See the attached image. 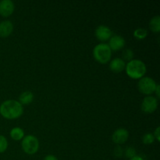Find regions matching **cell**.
<instances>
[{
  "mask_svg": "<svg viewBox=\"0 0 160 160\" xmlns=\"http://www.w3.org/2000/svg\"><path fill=\"white\" fill-rule=\"evenodd\" d=\"M23 112V106L17 100H6L0 105V114L8 120L18 118Z\"/></svg>",
  "mask_w": 160,
  "mask_h": 160,
  "instance_id": "6da1fadb",
  "label": "cell"
},
{
  "mask_svg": "<svg viewBox=\"0 0 160 160\" xmlns=\"http://www.w3.org/2000/svg\"><path fill=\"white\" fill-rule=\"evenodd\" d=\"M126 73L132 79H141L146 73V65L143 61L133 59L126 64Z\"/></svg>",
  "mask_w": 160,
  "mask_h": 160,
  "instance_id": "7a4b0ae2",
  "label": "cell"
},
{
  "mask_svg": "<svg viewBox=\"0 0 160 160\" xmlns=\"http://www.w3.org/2000/svg\"><path fill=\"white\" fill-rule=\"evenodd\" d=\"M93 56L97 62L102 64H106L110 61L112 50L109 48L108 44H98L95 45L93 49Z\"/></svg>",
  "mask_w": 160,
  "mask_h": 160,
  "instance_id": "3957f363",
  "label": "cell"
},
{
  "mask_svg": "<svg viewBox=\"0 0 160 160\" xmlns=\"http://www.w3.org/2000/svg\"><path fill=\"white\" fill-rule=\"evenodd\" d=\"M157 84L156 81L150 77H143L139 79L138 83V88L140 92L148 96V95H151L152 94L154 93Z\"/></svg>",
  "mask_w": 160,
  "mask_h": 160,
  "instance_id": "277c9868",
  "label": "cell"
},
{
  "mask_svg": "<svg viewBox=\"0 0 160 160\" xmlns=\"http://www.w3.org/2000/svg\"><path fill=\"white\" fill-rule=\"evenodd\" d=\"M22 149L28 155L36 153L39 148V142L34 135H27L23 137L21 142Z\"/></svg>",
  "mask_w": 160,
  "mask_h": 160,
  "instance_id": "5b68a950",
  "label": "cell"
},
{
  "mask_svg": "<svg viewBox=\"0 0 160 160\" xmlns=\"http://www.w3.org/2000/svg\"><path fill=\"white\" fill-rule=\"evenodd\" d=\"M158 107L157 98L152 95H148L142 101L141 108L145 113H152Z\"/></svg>",
  "mask_w": 160,
  "mask_h": 160,
  "instance_id": "8992f818",
  "label": "cell"
},
{
  "mask_svg": "<svg viewBox=\"0 0 160 160\" xmlns=\"http://www.w3.org/2000/svg\"><path fill=\"white\" fill-rule=\"evenodd\" d=\"M129 138V132L125 128H119L116 130L112 135V140L117 145H120L124 144Z\"/></svg>",
  "mask_w": 160,
  "mask_h": 160,
  "instance_id": "52a82bcc",
  "label": "cell"
},
{
  "mask_svg": "<svg viewBox=\"0 0 160 160\" xmlns=\"http://www.w3.org/2000/svg\"><path fill=\"white\" fill-rule=\"evenodd\" d=\"M95 34L97 39L101 42H106V41L109 40V38L112 35L111 29L106 25H99L98 27H97Z\"/></svg>",
  "mask_w": 160,
  "mask_h": 160,
  "instance_id": "ba28073f",
  "label": "cell"
},
{
  "mask_svg": "<svg viewBox=\"0 0 160 160\" xmlns=\"http://www.w3.org/2000/svg\"><path fill=\"white\" fill-rule=\"evenodd\" d=\"M15 6L12 0L0 1V15L4 17H9L13 12Z\"/></svg>",
  "mask_w": 160,
  "mask_h": 160,
  "instance_id": "9c48e42d",
  "label": "cell"
},
{
  "mask_svg": "<svg viewBox=\"0 0 160 160\" xmlns=\"http://www.w3.org/2000/svg\"><path fill=\"white\" fill-rule=\"evenodd\" d=\"M109 46L112 51H119L122 49L125 45V39L120 35H112L109 38Z\"/></svg>",
  "mask_w": 160,
  "mask_h": 160,
  "instance_id": "30bf717a",
  "label": "cell"
},
{
  "mask_svg": "<svg viewBox=\"0 0 160 160\" xmlns=\"http://www.w3.org/2000/svg\"><path fill=\"white\" fill-rule=\"evenodd\" d=\"M126 62L122 58H115L111 60L109 63V69L114 73H120L125 70Z\"/></svg>",
  "mask_w": 160,
  "mask_h": 160,
  "instance_id": "8fae6325",
  "label": "cell"
},
{
  "mask_svg": "<svg viewBox=\"0 0 160 160\" xmlns=\"http://www.w3.org/2000/svg\"><path fill=\"white\" fill-rule=\"evenodd\" d=\"M13 31V24L10 20H4L0 23V37L6 38Z\"/></svg>",
  "mask_w": 160,
  "mask_h": 160,
  "instance_id": "7c38bea8",
  "label": "cell"
},
{
  "mask_svg": "<svg viewBox=\"0 0 160 160\" xmlns=\"http://www.w3.org/2000/svg\"><path fill=\"white\" fill-rule=\"evenodd\" d=\"M34 100V94L30 91H26L20 94L19 97V102L23 106V105H28L31 103Z\"/></svg>",
  "mask_w": 160,
  "mask_h": 160,
  "instance_id": "4fadbf2b",
  "label": "cell"
},
{
  "mask_svg": "<svg viewBox=\"0 0 160 160\" xmlns=\"http://www.w3.org/2000/svg\"><path fill=\"white\" fill-rule=\"evenodd\" d=\"M10 137L12 139L15 141H20L22 140L24 137V132L23 130L20 128H13L10 131Z\"/></svg>",
  "mask_w": 160,
  "mask_h": 160,
  "instance_id": "5bb4252c",
  "label": "cell"
},
{
  "mask_svg": "<svg viewBox=\"0 0 160 160\" xmlns=\"http://www.w3.org/2000/svg\"><path fill=\"white\" fill-rule=\"evenodd\" d=\"M149 28L153 32L159 33L160 31V17L155 16L149 22Z\"/></svg>",
  "mask_w": 160,
  "mask_h": 160,
  "instance_id": "9a60e30c",
  "label": "cell"
},
{
  "mask_svg": "<svg viewBox=\"0 0 160 160\" xmlns=\"http://www.w3.org/2000/svg\"><path fill=\"white\" fill-rule=\"evenodd\" d=\"M133 34H134V37L135 38L139 39V40H142V39H145L147 37V35H148V31L146 29H145V28H137L134 31Z\"/></svg>",
  "mask_w": 160,
  "mask_h": 160,
  "instance_id": "2e32d148",
  "label": "cell"
},
{
  "mask_svg": "<svg viewBox=\"0 0 160 160\" xmlns=\"http://www.w3.org/2000/svg\"><path fill=\"white\" fill-rule=\"evenodd\" d=\"M122 56H123V59L124 61H131L133 59L134 57V52L132 51V49L131 48H127L122 53Z\"/></svg>",
  "mask_w": 160,
  "mask_h": 160,
  "instance_id": "e0dca14e",
  "label": "cell"
},
{
  "mask_svg": "<svg viewBox=\"0 0 160 160\" xmlns=\"http://www.w3.org/2000/svg\"><path fill=\"white\" fill-rule=\"evenodd\" d=\"M155 137L151 133H147L142 137V142L145 145H151L154 142Z\"/></svg>",
  "mask_w": 160,
  "mask_h": 160,
  "instance_id": "ac0fdd59",
  "label": "cell"
},
{
  "mask_svg": "<svg viewBox=\"0 0 160 160\" xmlns=\"http://www.w3.org/2000/svg\"><path fill=\"white\" fill-rule=\"evenodd\" d=\"M8 148V141L3 135H0V153L6 152Z\"/></svg>",
  "mask_w": 160,
  "mask_h": 160,
  "instance_id": "d6986e66",
  "label": "cell"
},
{
  "mask_svg": "<svg viewBox=\"0 0 160 160\" xmlns=\"http://www.w3.org/2000/svg\"><path fill=\"white\" fill-rule=\"evenodd\" d=\"M124 154H125V156L130 159H132V158L134 157L135 156H137L135 148H133V147H128V148L125 149Z\"/></svg>",
  "mask_w": 160,
  "mask_h": 160,
  "instance_id": "ffe728a7",
  "label": "cell"
},
{
  "mask_svg": "<svg viewBox=\"0 0 160 160\" xmlns=\"http://www.w3.org/2000/svg\"><path fill=\"white\" fill-rule=\"evenodd\" d=\"M123 149L120 146V145H118V146H117L115 148H114V156H115L116 157L120 158L122 156H123Z\"/></svg>",
  "mask_w": 160,
  "mask_h": 160,
  "instance_id": "44dd1931",
  "label": "cell"
},
{
  "mask_svg": "<svg viewBox=\"0 0 160 160\" xmlns=\"http://www.w3.org/2000/svg\"><path fill=\"white\" fill-rule=\"evenodd\" d=\"M154 137H155V139H156V140L158 141V142H159L160 141V128L159 127H158L156 129V131H154Z\"/></svg>",
  "mask_w": 160,
  "mask_h": 160,
  "instance_id": "7402d4cb",
  "label": "cell"
},
{
  "mask_svg": "<svg viewBox=\"0 0 160 160\" xmlns=\"http://www.w3.org/2000/svg\"><path fill=\"white\" fill-rule=\"evenodd\" d=\"M44 160H59L56 156H55L54 155H47L45 158H44Z\"/></svg>",
  "mask_w": 160,
  "mask_h": 160,
  "instance_id": "603a6c76",
  "label": "cell"
},
{
  "mask_svg": "<svg viewBox=\"0 0 160 160\" xmlns=\"http://www.w3.org/2000/svg\"><path fill=\"white\" fill-rule=\"evenodd\" d=\"M130 160H145L143 159V158L142 157V156H134V157H133L132 159H131Z\"/></svg>",
  "mask_w": 160,
  "mask_h": 160,
  "instance_id": "cb8c5ba5",
  "label": "cell"
},
{
  "mask_svg": "<svg viewBox=\"0 0 160 160\" xmlns=\"http://www.w3.org/2000/svg\"><path fill=\"white\" fill-rule=\"evenodd\" d=\"M159 88H160V86L159 85V84H157V86H156V91H155V92H154V93H156V95H157V96H158V98H159V95H160V94H159Z\"/></svg>",
  "mask_w": 160,
  "mask_h": 160,
  "instance_id": "d4e9b609",
  "label": "cell"
}]
</instances>
